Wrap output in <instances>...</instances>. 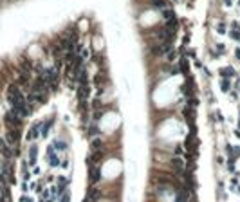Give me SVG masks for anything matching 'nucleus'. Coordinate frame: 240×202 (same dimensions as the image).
I'll return each mask as SVG.
<instances>
[{
  "label": "nucleus",
  "instance_id": "obj_2",
  "mask_svg": "<svg viewBox=\"0 0 240 202\" xmlns=\"http://www.w3.org/2000/svg\"><path fill=\"white\" fill-rule=\"evenodd\" d=\"M5 141L9 146H16L20 143V128H7L5 130Z\"/></svg>",
  "mask_w": 240,
  "mask_h": 202
},
{
  "label": "nucleus",
  "instance_id": "obj_7",
  "mask_svg": "<svg viewBox=\"0 0 240 202\" xmlns=\"http://www.w3.org/2000/svg\"><path fill=\"white\" fill-rule=\"evenodd\" d=\"M220 90L226 92V94L231 92V81H229L228 78H222V79H220Z\"/></svg>",
  "mask_w": 240,
  "mask_h": 202
},
{
  "label": "nucleus",
  "instance_id": "obj_9",
  "mask_svg": "<svg viewBox=\"0 0 240 202\" xmlns=\"http://www.w3.org/2000/svg\"><path fill=\"white\" fill-rule=\"evenodd\" d=\"M235 60H237V62H240V49H238V47L235 49Z\"/></svg>",
  "mask_w": 240,
  "mask_h": 202
},
{
  "label": "nucleus",
  "instance_id": "obj_10",
  "mask_svg": "<svg viewBox=\"0 0 240 202\" xmlns=\"http://www.w3.org/2000/svg\"><path fill=\"white\" fill-rule=\"evenodd\" d=\"M62 202H69V193H67V195H63V199H62Z\"/></svg>",
  "mask_w": 240,
  "mask_h": 202
},
{
  "label": "nucleus",
  "instance_id": "obj_8",
  "mask_svg": "<svg viewBox=\"0 0 240 202\" xmlns=\"http://www.w3.org/2000/svg\"><path fill=\"white\" fill-rule=\"evenodd\" d=\"M40 128H42V125H34L33 128L29 130V134H27V139H29V141H33V139H36V137L40 135Z\"/></svg>",
  "mask_w": 240,
  "mask_h": 202
},
{
  "label": "nucleus",
  "instance_id": "obj_1",
  "mask_svg": "<svg viewBox=\"0 0 240 202\" xmlns=\"http://www.w3.org/2000/svg\"><path fill=\"white\" fill-rule=\"evenodd\" d=\"M22 121H24V119H22L13 108H11L9 112H5V116H4V123H5L7 128H20V126H22Z\"/></svg>",
  "mask_w": 240,
  "mask_h": 202
},
{
  "label": "nucleus",
  "instance_id": "obj_6",
  "mask_svg": "<svg viewBox=\"0 0 240 202\" xmlns=\"http://www.w3.org/2000/svg\"><path fill=\"white\" fill-rule=\"evenodd\" d=\"M36 155H38V148H36V144H31V148H29V164L31 166L36 163Z\"/></svg>",
  "mask_w": 240,
  "mask_h": 202
},
{
  "label": "nucleus",
  "instance_id": "obj_4",
  "mask_svg": "<svg viewBox=\"0 0 240 202\" xmlns=\"http://www.w3.org/2000/svg\"><path fill=\"white\" fill-rule=\"evenodd\" d=\"M47 161H49L51 166H60V157L52 148H49V152H47Z\"/></svg>",
  "mask_w": 240,
  "mask_h": 202
},
{
  "label": "nucleus",
  "instance_id": "obj_3",
  "mask_svg": "<svg viewBox=\"0 0 240 202\" xmlns=\"http://www.w3.org/2000/svg\"><path fill=\"white\" fill-rule=\"evenodd\" d=\"M89 166H90V175H89V180H90V184H94V182H98V180L101 179V170H100V164H98V166L89 164Z\"/></svg>",
  "mask_w": 240,
  "mask_h": 202
},
{
  "label": "nucleus",
  "instance_id": "obj_5",
  "mask_svg": "<svg viewBox=\"0 0 240 202\" xmlns=\"http://www.w3.org/2000/svg\"><path fill=\"white\" fill-rule=\"evenodd\" d=\"M220 76H222V78H228V79H229V78L237 76V70H235L233 67H224V69H220Z\"/></svg>",
  "mask_w": 240,
  "mask_h": 202
}]
</instances>
